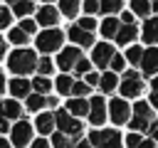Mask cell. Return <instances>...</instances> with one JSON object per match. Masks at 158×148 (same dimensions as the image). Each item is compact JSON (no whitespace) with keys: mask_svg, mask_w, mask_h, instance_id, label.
I'll return each instance as SVG.
<instances>
[{"mask_svg":"<svg viewBox=\"0 0 158 148\" xmlns=\"http://www.w3.org/2000/svg\"><path fill=\"white\" fill-rule=\"evenodd\" d=\"M47 106L54 109V106H57V99H54V96H47Z\"/></svg>","mask_w":158,"mask_h":148,"instance_id":"obj_50","label":"cell"},{"mask_svg":"<svg viewBox=\"0 0 158 148\" xmlns=\"http://www.w3.org/2000/svg\"><path fill=\"white\" fill-rule=\"evenodd\" d=\"M146 138H153V141L158 138V118H156V121L148 126V131H146Z\"/></svg>","mask_w":158,"mask_h":148,"instance_id":"obj_43","label":"cell"},{"mask_svg":"<svg viewBox=\"0 0 158 148\" xmlns=\"http://www.w3.org/2000/svg\"><path fill=\"white\" fill-rule=\"evenodd\" d=\"M0 148H10V141H5L2 136H0Z\"/></svg>","mask_w":158,"mask_h":148,"instance_id":"obj_53","label":"cell"},{"mask_svg":"<svg viewBox=\"0 0 158 148\" xmlns=\"http://www.w3.org/2000/svg\"><path fill=\"white\" fill-rule=\"evenodd\" d=\"M7 39H10L12 44H20V47H22L25 42H30V35H27V32H22L20 27H12V30H10V35H7Z\"/></svg>","mask_w":158,"mask_h":148,"instance_id":"obj_31","label":"cell"},{"mask_svg":"<svg viewBox=\"0 0 158 148\" xmlns=\"http://www.w3.org/2000/svg\"><path fill=\"white\" fill-rule=\"evenodd\" d=\"M138 148H156V141H153V138H143V143H141Z\"/></svg>","mask_w":158,"mask_h":148,"instance_id":"obj_48","label":"cell"},{"mask_svg":"<svg viewBox=\"0 0 158 148\" xmlns=\"http://www.w3.org/2000/svg\"><path fill=\"white\" fill-rule=\"evenodd\" d=\"M10 17H12L10 7H2V5H0V30H2V27H10Z\"/></svg>","mask_w":158,"mask_h":148,"instance_id":"obj_41","label":"cell"},{"mask_svg":"<svg viewBox=\"0 0 158 148\" xmlns=\"http://www.w3.org/2000/svg\"><path fill=\"white\" fill-rule=\"evenodd\" d=\"M143 42H148L151 47H158V17H148L143 22Z\"/></svg>","mask_w":158,"mask_h":148,"instance_id":"obj_17","label":"cell"},{"mask_svg":"<svg viewBox=\"0 0 158 148\" xmlns=\"http://www.w3.org/2000/svg\"><path fill=\"white\" fill-rule=\"evenodd\" d=\"M153 121H156V111H153V106H151L148 101H136V106H133V111H131V121H128L131 131H136V133H146L148 126H151Z\"/></svg>","mask_w":158,"mask_h":148,"instance_id":"obj_2","label":"cell"},{"mask_svg":"<svg viewBox=\"0 0 158 148\" xmlns=\"http://www.w3.org/2000/svg\"><path fill=\"white\" fill-rule=\"evenodd\" d=\"M143 47H138V44H133V47H128V52H126V62L128 64H133V67H141V62H143Z\"/></svg>","mask_w":158,"mask_h":148,"instance_id":"obj_26","label":"cell"},{"mask_svg":"<svg viewBox=\"0 0 158 148\" xmlns=\"http://www.w3.org/2000/svg\"><path fill=\"white\" fill-rule=\"evenodd\" d=\"M109 118H111L116 126L128 123V121H131V106H128V101H126V99H111V101H109Z\"/></svg>","mask_w":158,"mask_h":148,"instance_id":"obj_7","label":"cell"},{"mask_svg":"<svg viewBox=\"0 0 158 148\" xmlns=\"http://www.w3.org/2000/svg\"><path fill=\"white\" fill-rule=\"evenodd\" d=\"M69 148H91V143H89V138H77L69 143Z\"/></svg>","mask_w":158,"mask_h":148,"instance_id":"obj_44","label":"cell"},{"mask_svg":"<svg viewBox=\"0 0 158 148\" xmlns=\"http://www.w3.org/2000/svg\"><path fill=\"white\" fill-rule=\"evenodd\" d=\"M32 10H35V2H32V0H20L17 5H12V12H15L17 17H22V20H25V17H30V12H32Z\"/></svg>","mask_w":158,"mask_h":148,"instance_id":"obj_29","label":"cell"},{"mask_svg":"<svg viewBox=\"0 0 158 148\" xmlns=\"http://www.w3.org/2000/svg\"><path fill=\"white\" fill-rule=\"evenodd\" d=\"M72 72H74V74H77V76H86V74H89V72H91V62H89V59H84V57H81V59H79V62H77V67H74V69H72Z\"/></svg>","mask_w":158,"mask_h":148,"instance_id":"obj_37","label":"cell"},{"mask_svg":"<svg viewBox=\"0 0 158 148\" xmlns=\"http://www.w3.org/2000/svg\"><path fill=\"white\" fill-rule=\"evenodd\" d=\"M151 91L158 94V76H153V81H151Z\"/></svg>","mask_w":158,"mask_h":148,"instance_id":"obj_51","label":"cell"},{"mask_svg":"<svg viewBox=\"0 0 158 148\" xmlns=\"http://www.w3.org/2000/svg\"><path fill=\"white\" fill-rule=\"evenodd\" d=\"M5 47H7V44H5V39H2V37H0V59H2V57H5Z\"/></svg>","mask_w":158,"mask_h":148,"instance_id":"obj_52","label":"cell"},{"mask_svg":"<svg viewBox=\"0 0 158 148\" xmlns=\"http://www.w3.org/2000/svg\"><path fill=\"white\" fill-rule=\"evenodd\" d=\"M30 148H49V141H47V138H35V141L30 143Z\"/></svg>","mask_w":158,"mask_h":148,"instance_id":"obj_45","label":"cell"},{"mask_svg":"<svg viewBox=\"0 0 158 148\" xmlns=\"http://www.w3.org/2000/svg\"><path fill=\"white\" fill-rule=\"evenodd\" d=\"M151 10H153V5H151L148 0H131V12H133V17L138 15V17L148 20V17H151Z\"/></svg>","mask_w":158,"mask_h":148,"instance_id":"obj_23","label":"cell"},{"mask_svg":"<svg viewBox=\"0 0 158 148\" xmlns=\"http://www.w3.org/2000/svg\"><path fill=\"white\" fill-rule=\"evenodd\" d=\"M42 2H47V5H49V2H54V0H42Z\"/></svg>","mask_w":158,"mask_h":148,"instance_id":"obj_57","label":"cell"},{"mask_svg":"<svg viewBox=\"0 0 158 148\" xmlns=\"http://www.w3.org/2000/svg\"><path fill=\"white\" fill-rule=\"evenodd\" d=\"M7 128H10V123H7V118H2V116H0V136H2V133H5Z\"/></svg>","mask_w":158,"mask_h":148,"instance_id":"obj_49","label":"cell"},{"mask_svg":"<svg viewBox=\"0 0 158 148\" xmlns=\"http://www.w3.org/2000/svg\"><path fill=\"white\" fill-rule=\"evenodd\" d=\"M7 2H10V5H17V2H20V0H7Z\"/></svg>","mask_w":158,"mask_h":148,"instance_id":"obj_55","label":"cell"},{"mask_svg":"<svg viewBox=\"0 0 158 148\" xmlns=\"http://www.w3.org/2000/svg\"><path fill=\"white\" fill-rule=\"evenodd\" d=\"M111 72L114 74H118V72H126V57L123 54H114V59H111Z\"/></svg>","mask_w":158,"mask_h":148,"instance_id":"obj_36","label":"cell"},{"mask_svg":"<svg viewBox=\"0 0 158 148\" xmlns=\"http://www.w3.org/2000/svg\"><path fill=\"white\" fill-rule=\"evenodd\" d=\"M81 7H84V12H86V17H91L94 12H99V0H84Z\"/></svg>","mask_w":158,"mask_h":148,"instance_id":"obj_39","label":"cell"},{"mask_svg":"<svg viewBox=\"0 0 158 148\" xmlns=\"http://www.w3.org/2000/svg\"><path fill=\"white\" fill-rule=\"evenodd\" d=\"M89 89H91V86H89L86 81H74V86H72V96H74V99H84V96L89 94Z\"/></svg>","mask_w":158,"mask_h":148,"instance_id":"obj_35","label":"cell"},{"mask_svg":"<svg viewBox=\"0 0 158 148\" xmlns=\"http://www.w3.org/2000/svg\"><path fill=\"white\" fill-rule=\"evenodd\" d=\"M136 37H138V27L136 25H121V30L116 35V42L118 44H131Z\"/></svg>","mask_w":158,"mask_h":148,"instance_id":"obj_21","label":"cell"},{"mask_svg":"<svg viewBox=\"0 0 158 148\" xmlns=\"http://www.w3.org/2000/svg\"><path fill=\"white\" fill-rule=\"evenodd\" d=\"M118 30H121V22H118L116 17H104V20H101V35H104L106 39H116Z\"/></svg>","mask_w":158,"mask_h":148,"instance_id":"obj_20","label":"cell"},{"mask_svg":"<svg viewBox=\"0 0 158 148\" xmlns=\"http://www.w3.org/2000/svg\"><path fill=\"white\" fill-rule=\"evenodd\" d=\"M69 143H72V138L64 136L62 131H54V133H52V146H54V148H69Z\"/></svg>","mask_w":158,"mask_h":148,"instance_id":"obj_34","label":"cell"},{"mask_svg":"<svg viewBox=\"0 0 158 148\" xmlns=\"http://www.w3.org/2000/svg\"><path fill=\"white\" fill-rule=\"evenodd\" d=\"M35 22L37 25H42V27H54L57 22H59V10L57 7H52V5H42L40 10H37V17H35Z\"/></svg>","mask_w":158,"mask_h":148,"instance_id":"obj_13","label":"cell"},{"mask_svg":"<svg viewBox=\"0 0 158 148\" xmlns=\"http://www.w3.org/2000/svg\"><path fill=\"white\" fill-rule=\"evenodd\" d=\"M91 148H123V136L116 128H94L89 133Z\"/></svg>","mask_w":158,"mask_h":148,"instance_id":"obj_4","label":"cell"},{"mask_svg":"<svg viewBox=\"0 0 158 148\" xmlns=\"http://www.w3.org/2000/svg\"><path fill=\"white\" fill-rule=\"evenodd\" d=\"M77 25H79L81 30H86V32H94V30H96V20H94V17H81Z\"/></svg>","mask_w":158,"mask_h":148,"instance_id":"obj_40","label":"cell"},{"mask_svg":"<svg viewBox=\"0 0 158 148\" xmlns=\"http://www.w3.org/2000/svg\"><path fill=\"white\" fill-rule=\"evenodd\" d=\"M114 54H116L114 44H109V42H99V44H94V49H91V64H96L99 69H106V67L111 64Z\"/></svg>","mask_w":158,"mask_h":148,"instance_id":"obj_9","label":"cell"},{"mask_svg":"<svg viewBox=\"0 0 158 148\" xmlns=\"http://www.w3.org/2000/svg\"><path fill=\"white\" fill-rule=\"evenodd\" d=\"M62 42H64V32L57 30V27H49V30H42L37 35V49L49 54V52H59L62 49Z\"/></svg>","mask_w":158,"mask_h":148,"instance_id":"obj_5","label":"cell"},{"mask_svg":"<svg viewBox=\"0 0 158 148\" xmlns=\"http://www.w3.org/2000/svg\"><path fill=\"white\" fill-rule=\"evenodd\" d=\"M99 79H101V76H99L96 72H89V74L84 76V81H86L89 86H99Z\"/></svg>","mask_w":158,"mask_h":148,"instance_id":"obj_42","label":"cell"},{"mask_svg":"<svg viewBox=\"0 0 158 148\" xmlns=\"http://www.w3.org/2000/svg\"><path fill=\"white\" fill-rule=\"evenodd\" d=\"M37 62H40V59L35 57L32 49L20 47V49L10 52V57H7V69H10L12 74H17V76H25V74H30V72L37 69Z\"/></svg>","mask_w":158,"mask_h":148,"instance_id":"obj_1","label":"cell"},{"mask_svg":"<svg viewBox=\"0 0 158 148\" xmlns=\"http://www.w3.org/2000/svg\"><path fill=\"white\" fill-rule=\"evenodd\" d=\"M54 123H57V131H62V133H64V136H69L72 141L81 138V133H84V123H81L79 118H74L67 109L54 111Z\"/></svg>","mask_w":158,"mask_h":148,"instance_id":"obj_3","label":"cell"},{"mask_svg":"<svg viewBox=\"0 0 158 148\" xmlns=\"http://www.w3.org/2000/svg\"><path fill=\"white\" fill-rule=\"evenodd\" d=\"M30 86H32V81L25 79V76L10 79V94H12L15 99H27V96H30Z\"/></svg>","mask_w":158,"mask_h":148,"instance_id":"obj_15","label":"cell"},{"mask_svg":"<svg viewBox=\"0 0 158 148\" xmlns=\"http://www.w3.org/2000/svg\"><path fill=\"white\" fill-rule=\"evenodd\" d=\"M37 72H40V76H49V74L54 72V62H52L49 57H42V59L37 62Z\"/></svg>","mask_w":158,"mask_h":148,"instance_id":"obj_32","label":"cell"},{"mask_svg":"<svg viewBox=\"0 0 158 148\" xmlns=\"http://www.w3.org/2000/svg\"><path fill=\"white\" fill-rule=\"evenodd\" d=\"M35 128H37L42 136H47V133H54V128H57V123H54V113H47V111H42V113L35 118Z\"/></svg>","mask_w":158,"mask_h":148,"instance_id":"obj_18","label":"cell"},{"mask_svg":"<svg viewBox=\"0 0 158 148\" xmlns=\"http://www.w3.org/2000/svg\"><path fill=\"white\" fill-rule=\"evenodd\" d=\"M148 104H151L153 109H158V94H156V91H151V96H148Z\"/></svg>","mask_w":158,"mask_h":148,"instance_id":"obj_47","label":"cell"},{"mask_svg":"<svg viewBox=\"0 0 158 148\" xmlns=\"http://www.w3.org/2000/svg\"><path fill=\"white\" fill-rule=\"evenodd\" d=\"M67 37H69V42H74V47H91V44H94V32H86V30H81L77 22L69 27Z\"/></svg>","mask_w":158,"mask_h":148,"instance_id":"obj_12","label":"cell"},{"mask_svg":"<svg viewBox=\"0 0 158 148\" xmlns=\"http://www.w3.org/2000/svg\"><path fill=\"white\" fill-rule=\"evenodd\" d=\"M116 86H118V76L114 72H104L101 79H99V89L104 94H111V91H116Z\"/></svg>","mask_w":158,"mask_h":148,"instance_id":"obj_22","label":"cell"},{"mask_svg":"<svg viewBox=\"0 0 158 148\" xmlns=\"http://www.w3.org/2000/svg\"><path fill=\"white\" fill-rule=\"evenodd\" d=\"M99 10H101L106 17H114L116 12L123 10V2H121V0H101V2H99Z\"/></svg>","mask_w":158,"mask_h":148,"instance_id":"obj_24","label":"cell"},{"mask_svg":"<svg viewBox=\"0 0 158 148\" xmlns=\"http://www.w3.org/2000/svg\"><path fill=\"white\" fill-rule=\"evenodd\" d=\"M106 116H109L106 101H104L101 96H91V99H89V123L99 128V126L106 121Z\"/></svg>","mask_w":158,"mask_h":148,"instance_id":"obj_10","label":"cell"},{"mask_svg":"<svg viewBox=\"0 0 158 148\" xmlns=\"http://www.w3.org/2000/svg\"><path fill=\"white\" fill-rule=\"evenodd\" d=\"M148 2H151V5H153V2H156V0H148Z\"/></svg>","mask_w":158,"mask_h":148,"instance_id":"obj_58","label":"cell"},{"mask_svg":"<svg viewBox=\"0 0 158 148\" xmlns=\"http://www.w3.org/2000/svg\"><path fill=\"white\" fill-rule=\"evenodd\" d=\"M54 86H57V91H59V94L69 96V94H72V86H74V79H72L69 74H62V76H57Z\"/></svg>","mask_w":158,"mask_h":148,"instance_id":"obj_28","label":"cell"},{"mask_svg":"<svg viewBox=\"0 0 158 148\" xmlns=\"http://www.w3.org/2000/svg\"><path fill=\"white\" fill-rule=\"evenodd\" d=\"M10 143L17 146V148H25L27 143H32V126L30 121H17L12 128H10Z\"/></svg>","mask_w":158,"mask_h":148,"instance_id":"obj_8","label":"cell"},{"mask_svg":"<svg viewBox=\"0 0 158 148\" xmlns=\"http://www.w3.org/2000/svg\"><path fill=\"white\" fill-rule=\"evenodd\" d=\"M118 91H121V99H138L141 96L143 81H141V76H138L136 69L123 72V79L118 81Z\"/></svg>","mask_w":158,"mask_h":148,"instance_id":"obj_6","label":"cell"},{"mask_svg":"<svg viewBox=\"0 0 158 148\" xmlns=\"http://www.w3.org/2000/svg\"><path fill=\"white\" fill-rule=\"evenodd\" d=\"M67 111L74 116V118H81V116H89V99H69L67 101Z\"/></svg>","mask_w":158,"mask_h":148,"instance_id":"obj_19","label":"cell"},{"mask_svg":"<svg viewBox=\"0 0 158 148\" xmlns=\"http://www.w3.org/2000/svg\"><path fill=\"white\" fill-rule=\"evenodd\" d=\"M79 59H81L79 47H62V49H59V57H57V67H59L62 72H69V69L77 67Z\"/></svg>","mask_w":158,"mask_h":148,"instance_id":"obj_11","label":"cell"},{"mask_svg":"<svg viewBox=\"0 0 158 148\" xmlns=\"http://www.w3.org/2000/svg\"><path fill=\"white\" fill-rule=\"evenodd\" d=\"M32 89H35V94H42V96H47V94H49V89H52V81H49V76H35V79H32Z\"/></svg>","mask_w":158,"mask_h":148,"instance_id":"obj_27","label":"cell"},{"mask_svg":"<svg viewBox=\"0 0 158 148\" xmlns=\"http://www.w3.org/2000/svg\"><path fill=\"white\" fill-rule=\"evenodd\" d=\"M141 72H143L146 76H158V47H148V49L143 52Z\"/></svg>","mask_w":158,"mask_h":148,"instance_id":"obj_14","label":"cell"},{"mask_svg":"<svg viewBox=\"0 0 158 148\" xmlns=\"http://www.w3.org/2000/svg\"><path fill=\"white\" fill-rule=\"evenodd\" d=\"M79 7H81V0H59V12L64 17H77Z\"/></svg>","mask_w":158,"mask_h":148,"instance_id":"obj_25","label":"cell"},{"mask_svg":"<svg viewBox=\"0 0 158 148\" xmlns=\"http://www.w3.org/2000/svg\"><path fill=\"white\" fill-rule=\"evenodd\" d=\"M143 143V133H136V131H131L128 136H123V146L126 148H138Z\"/></svg>","mask_w":158,"mask_h":148,"instance_id":"obj_33","label":"cell"},{"mask_svg":"<svg viewBox=\"0 0 158 148\" xmlns=\"http://www.w3.org/2000/svg\"><path fill=\"white\" fill-rule=\"evenodd\" d=\"M121 25H133V12H121Z\"/></svg>","mask_w":158,"mask_h":148,"instance_id":"obj_46","label":"cell"},{"mask_svg":"<svg viewBox=\"0 0 158 148\" xmlns=\"http://www.w3.org/2000/svg\"><path fill=\"white\" fill-rule=\"evenodd\" d=\"M20 30H22V32H27V35H35V32H37V22H35V20H30V17H25V20L20 22Z\"/></svg>","mask_w":158,"mask_h":148,"instance_id":"obj_38","label":"cell"},{"mask_svg":"<svg viewBox=\"0 0 158 148\" xmlns=\"http://www.w3.org/2000/svg\"><path fill=\"white\" fill-rule=\"evenodd\" d=\"M2 91H5V76L0 74V94H2Z\"/></svg>","mask_w":158,"mask_h":148,"instance_id":"obj_54","label":"cell"},{"mask_svg":"<svg viewBox=\"0 0 158 148\" xmlns=\"http://www.w3.org/2000/svg\"><path fill=\"white\" fill-rule=\"evenodd\" d=\"M0 116L7 118V121H20V116H22V106H20L17 101L5 99V101H0Z\"/></svg>","mask_w":158,"mask_h":148,"instance_id":"obj_16","label":"cell"},{"mask_svg":"<svg viewBox=\"0 0 158 148\" xmlns=\"http://www.w3.org/2000/svg\"><path fill=\"white\" fill-rule=\"evenodd\" d=\"M44 106H47V96H42V94H30L27 96V109L30 111H40L42 113Z\"/></svg>","mask_w":158,"mask_h":148,"instance_id":"obj_30","label":"cell"},{"mask_svg":"<svg viewBox=\"0 0 158 148\" xmlns=\"http://www.w3.org/2000/svg\"><path fill=\"white\" fill-rule=\"evenodd\" d=\"M153 10H156V12H158V0H156V2H153Z\"/></svg>","mask_w":158,"mask_h":148,"instance_id":"obj_56","label":"cell"}]
</instances>
